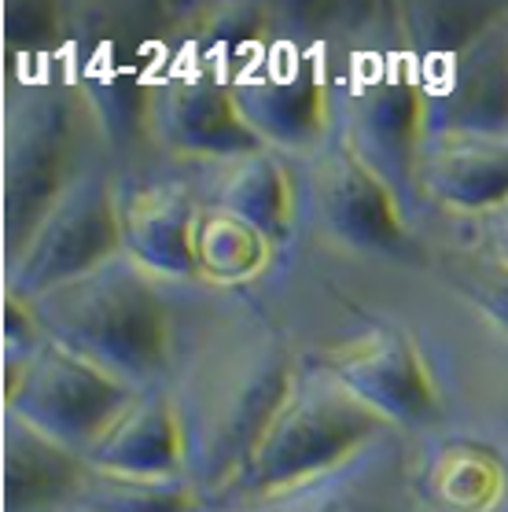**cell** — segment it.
<instances>
[{
	"mask_svg": "<svg viewBox=\"0 0 508 512\" xmlns=\"http://www.w3.org/2000/svg\"><path fill=\"white\" fill-rule=\"evenodd\" d=\"M505 424H508V406H505Z\"/></svg>",
	"mask_w": 508,
	"mask_h": 512,
	"instance_id": "26",
	"label": "cell"
},
{
	"mask_svg": "<svg viewBox=\"0 0 508 512\" xmlns=\"http://www.w3.org/2000/svg\"><path fill=\"white\" fill-rule=\"evenodd\" d=\"M151 126L155 137L177 155L236 163L247 155L269 152L266 140L243 118L232 82L210 74H192L166 85L151 107Z\"/></svg>",
	"mask_w": 508,
	"mask_h": 512,
	"instance_id": "10",
	"label": "cell"
},
{
	"mask_svg": "<svg viewBox=\"0 0 508 512\" xmlns=\"http://www.w3.org/2000/svg\"><path fill=\"white\" fill-rule=\"evenodd\" d=\"M402 45L416 59V67H450L453 59L468 52L483 34H490L505 8L501 4H483V0H461V4H442V0H424V4H402L394 8Z\"/></svg>",
	"mask_w": 508,
	"mask_h": 512,
	"instance_id": "17",
	"label": "cell"
},
{
	"mask_svg": "<svg viewBox=\"0 0 508 512\" xmlns=\"http://www.w3.org/2000/svg\"><path fill=\"white\" fill-rule=\"evenodd\" d=\"M313 199L324 229L339 244L394 262H420V247L405 225L398 192L347 133L332 140L317 159Z\"/></svg>",
	"mask_w": 508,
	"mask_h": 512,
	"instance_id": "7",
	"label": "cell"
},
{
	"mask_svg": "<svg viewBox=\"0 0 508 512\" xmlns=\"http://www.w3.org/2000/svg\"><path fill=\"white\" fill-rule=\"evenodd\" d=\"M295 384L288 339L266 325L236 328L199 358L177 406L188 435V479L203 498L240 487Z\"/></svg>",
	"mask_w": 508,
	"mask_h": 512,
	"instance_id": "1",
	"label": "cell"
},
{
	"mask_svg": "<svg viewBox=\"0 0 508 512\" xmlns=\"http://www.w3.org/2000/svg\"><path fill=\"white\" fill-rule=\"evenodd\" d=\"M4 402L8 413L89 461L111 424L140 398L129 384L96 369L70 347L45 339L34 354L8 358Z\"/></svg>",
	"mask_w": 508,
	"mask_h": 512,
	"instance_id": "4",
	"label": "cell"
},
{
	"mask_svg": "<svg viewBox=\"0 0 508 512\" xmlns=\"http://www.w3.org/2000/svg\"><path fill=\"white\" fill-rule=\"evenodd\" d=\"M391 428V420H383L328 373L299 380L288 406L280 409L269 435L254 450L236 494L269 501L310 487L317 479L335 476L350 457H358L372 439Z\"/></svg>",
	"mask_w": 508,
	"mask_h": 512,
	"instance_id": "3",
	"label": "cell"
},
{
	"mask_svg": "<svg viewBox=\"0 0 508 512\" xmlns=\"http://www.w3.org/2000/svg\"><path fill=\"white\" fill-rule=\"evenodd\" d=\"M251 512H387L380 490L365 483L361 476L335 472L328 479H317L310 487L280 494L269 501H254Z\"/></svg>",
	"mask_w": 508,
	"mask_h": 512,
	"instance_id": "22",
	"label": "cell"
},
{
	"mask_svg": "<svg viewBox=\"0 0 508 512\" xmlns=\"http://www.w3.org/2000/svg\"><path fill=\"white\" fill-rule=\"evenodd\" d=\"M122 255V203L100 174H81L48 210L23 255L8 262V291L37 303Z\"/></svg>",
	"mask_w": 508,
	"mask_h": 512,
	"instance_id": "6",
	"label": "cell"
},
{
	"mask_svg": "<svg viewBox=\"0 0 508 512\" xmlns=\"http://www.w3.org/2000/svg\"><path fill=\"white\" fill-rule=\"evenodd\" d=\"M431 137H508V23H501L439 74Z\"/></svg>",
	"mask_w": 508,
	"mask_h": 512,
	"instance_id": "11",
	"label": "cell"
},
{
	"mask_svg": "<svg viewBox=\"0 0 508 512\" xmlns=\"http://www.w3.org/2000/svg\"><path fill=\"white\" fill-rule=\"evenodd\" d=\"M321 373L376 409L394 428H416L442 417L439 384L416 339L402 328H372L365 336L335 343L321 354Z\"/></svg>",
	"mask_w": 508,
	"mask_h": 512,
	"instance_id": "8",
	"label": "cell"
},
{
	"mask_svg": "<svg viewBox=\"0 0 508 512\" xmlns=\"http://www.w3.org/2000/svg\"><path fill=\"white\" fill-rule=\"evenodd\" d=\"M34 306L48 339H56L133 391H151L174 354V314L151 273L133 258L41 295Z\"/></svg>",
	"mask_w": 508,
	"mask_h": 512,
	"instance_id": "2",
	"label": "cell"
},
{
	"mask_svg": "<svg viewBox=\"0 0 508 512\" xmlns=\"http://www.w3.org/2000/svg\"><path fill=\"white\" fill-rule=\"evenodd\" d=\"M497 255L508 262V222H505V229H501V240H497Z\"/></svg>",
	"mask_w": 508,
	"mask_h": 512,
	"instance_id": "25",
	"label": "cell"
},
{
	"mask_svg": "<svg viewBox=\"0 0 508 512\" xmlns=\"http://www.w3.org/2000/svg\"><path fill=\"white\" fill-rule=\"evenodd\" d=\"M457 291L479 310V314L508 332V262L497 258H479L457 273Z\"/></svg>",
	"mask_w": 508,
	"mask_h": 512,
	"instance_id": "23",
	"label": "cell"
},
{
	"mask_svg": "<svg viewBox=\"0 0 508 512\" xmlns=\"http://www.w3.org/2000/svg\"><path fill=\"white\" fill-rule=\"evenodd\" d=\"M273 255V244L251 229L247 222L232 218L225 210H199L196 222V273L214 284H243L254 273H262Z\"/></svg>",
	"mask_w": 508,
	"mask_h": 512,
	"instance_id": "20",
	"label": "cell"
},
{
	"mask_svg": "<svg viewBox=\"0 0 508 512\" xmlns=\"http://www.w3.org/2000/svg\"><path fill=\"white\" fill-rule=\"evenodd\" d=\"M81 104L74 93H37L4 129V255H23L48 210L78 181Z\"/></svg>",
	"mask_w": 508,
	"mask_h": 512,
	"instance_id": "5",
	"label": "cell"
},
{
	"mask_svg": "<svg viewBox=\"0 0 508 512\" xmlns=\"http://www.w3.org/2000/svg\"><path fill=\"white\" fill-rule=\"evenodd\" d=\"M96 472L133 479H185L188 435L177 398L144 391L89 454Z\"/></svg>",
	"mask_w": 508,
	"mask_h": 512,
	"instance_id": "13",
	"label": "cell"
},
{
	"mask_svg": "<svg viewBox=\"0 0 508 512\" xmlns=\"http://www.w3.org/2000/svg\"><path fill=\"white\" fill-rule=\"evenodd\" d=\"M236 104L266 148L306 152L328 137L332 111H328V78L317 59L291 56L277 74H251L232 82Z\"/></svg>",
	"mask_w": 508,
	"mask_h": 512,
	"instance_id": "12",
	"label": "cell"
},
{
	"mask_svg": "<svg viewBox=\"0 0 508 512\" xmlns=\"http://www.w3.org/2000/svg\"><path fill=\"white\" fill-rule=\"evenodd\" d=\"M93 465L8 413L4 424V512H48L78 501Z\"/></svg>",
	"mask_w": 508,
	"mask_h": 512,
	"instance_id": "15",
	"label": "cell"
},
{
	"mask_svg": "<svg viewBox=\"0 0 508 512\" xmlns=\"http://www.w3.org/2000/svg\"><path fill=\"white\" fill-rule=\"evenodd\" d=\"M420 67L405 48L402 56L372 59L358 74L347 137L387 181L416 177L424 140L431 137V100Z\"/></svg>",
	"mask_w": 508,
	"mask_h": 512,
	"instance_id": "9",
	"label": "cell"
},
{
	"mask_svg": "<svg viewBox=\"0 0 508 512\" xmlns=\"http://www.w3.org/2000/svg\"><path fill=\"white\" fill-rule=\"evenodd\" d=\"M196 222L199 210L188 192L140 188L122 203V251L155 277H199Z\"/></svg>",
	"mask_w": 508,
	"mask_h": 512,
	"instance_id": "16",
	"label": "cell"
},
{
	"mask_svg": "<svg viewBox=\"0 0 508 512\" xmlns=\"http://www.w3.org/2000/svg\"><path fill=\"white\" fill-rule=\"evenodd\" d=\"M508 487L505 465L479 443L442 446L428 468V494L450 512H490Z\"/></svg>",
	"mask_w": 508,
	"mask_h": 512,
	"instance_id": "19",
	"label": "cell"
},
{
	"mask_svg": "<svg viewBox=\"0 0 508 512\" xmlns=\"http://www.w3.org/2000/svg\"><path fill=\"white\" fill-rule=\"evenodd\" d=\"M218 210L247 222L277 247L288 240L295 218V192L291 174L277 152H258L236 159L218 188Z\"/></svg>",
	"mask_w": 508,
	"mask_h": 512,
	"instance_id": "18",
	"label": "cell"
},
{
	"mask_svg": "<svg viewBox=\"0 0 508 512\" xmlns=\"http://www.w3.org/2000/svg\"><path fill=\"white\" fill-rule=\"evenodd\" d=\"M56 4H8V45L26 52V48H45L56 30Z\"/></svg>",
	"mask_w": 508,
	"mask_h": 512,
	"instance_id": "24",
	"label": "cell"
},
{
	"mask_svg": "<svg viewBox=\"0 0 508 512\" xmlns=\"http://www.w3.org/2000/svg\"><path fill=\"white\" fill-rule=\"evenodd\" d=\"M78 512H81V509H78Z\"/></svg>",
	"mask_w": 508,
	"mask_h": 512,
	"instance_id": "27",
	"label": "cell"
},
{
	"mask_svg": "<svg viewBox=\"0 0 508 512\" xmlns=\"http://www.w3.org/2000/svg\"><path fill=\"white\" fill-rule=\"evenodd\" d=\"M81 512H203V494L192 479H133L89 472L78 498Z\"/></svg>",
	"mask_w": 508,
	"mask_h": 512,
	"instance_id": "21",
	"label": "cell"
},
{
	"mask_svg": "<svg viewBox=\"0 0 508 512\" xmlns=\"http://www.w3.org/2000/svg\"><path fill=\"white\" fill-rule=\"evenodd\" d=\"M416 185L439 207L486 214L508 203V137H446L424 148Z\"/></svg>",
	"mask_w": 508,
	"mask_h": 512,
	"instance_id": "14",
	"label": "cell"
}]
</instances>
